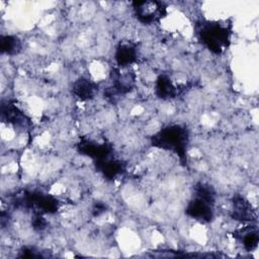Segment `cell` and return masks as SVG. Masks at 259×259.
Returning a JSON list of instances; mask_svg holds the SVG:
<instances>
[{
    "label": "cell",
    "instance_id": "1",
    "mask_svg": "<svg viewBox=\"0 0 259 259\" xmlns=\"http://www.w3.org/2000/svg\"><path fill=\"white\" fill-rule=\"evenodd\" d=\"M196 35L209 52L221 55L230 46L232 26L225 21L200 20L196 24Z\"/></svg>",
    "mask_w": 259,
    "mask_h": 259
},
{
    "label": "cell",
    "instance_id": "2",
    "mask_svg": "<svg viewBox=\"0 0 259 259\" xmlns=\"http://www.w3.org/2000/svg\"><path fill=\"white\" fill-rule=\"evenodd\" d=\"M188 143V130L176 123L163 126L151 138V145L153 147L175 154L182 162L186 160Z\"/></svg>",
    "mask_w": 259,
    "mask_h": 259
},
{
    "label": "cell",
    "instance_id": "3",
    "mask_svg": "<svg viewBox=\"0 0 259 259\" xmlns=\"http://www.w3.org/2000/svg\"><path fill=\"white\" fill-rule=\"evenodd\" d=\"M132 7L138 21L146 25L160 21L167 14V5L162 1H134Z\"/></svg>",
    "mask_w": 259,
    "mask_h": 259
},
{
    "label": "cell",
    "instance_id": "4",
    "mask_svg": "<svg viewBox=\"0 0 259 259\" xmlns=\"http://www.w3.org/2000/svg\"><path fill=\"white\" fill-rule=\"evenodd\" d=\"M22 204L26 207L35 208L37 212L48 214L57 212L60 206V202L55 196L41 191L26 192L23 195Z\"/></svg>",
    "mask_w": 259,
    "mask_h": 259
},
{
    "label": "cell",
    "instance_id": "5",
    "mask_svg": "<svg viewBox=\"0 0 259 259\" xmlns=\"http://www.w3.org/2000/svg\"><path fill=\"white\" fill-rule=\"evenodd\" d=\"M214 201L193 194L186 204L185 214L200 223H210L214 217Z\"/></svg>",
    "mask_w": 259,
    "mask_h": 259
},
{
    "label": "cell",
    "instance_id": "6",
    "mask_svg": "<svg viewBox=\"0 0 259 259\" xmlns=\"http://www.w3.org/2000/svg\"><path fill=\"white\" fill-rule=\"evenodd\" d=\"M78 152L84 156L89 157L94 163L99 162L111 155H113V149L110 144L103 142L98 143L92 140L83 139L77 146Z\"/></svg>",
    "mask_w": 259,
    "mask_h": 259
},
{
    "label": "cell",
    "instance_id": "7",
    "mask_svg": "<svg viewBox=\"0 0 259 259\" xmlns=\"http://www.w3.org/2000/svg\"><path fill=\"white\" fill-rule=\"evenodd\" d=\"M232 218L241 223H252L257 219V213L251 202L241 194H235L232 199Z\"/></svg>",
    "mask_w": 259,
    "mask_h": 259
},
{
    "label": "cell",
    "instance_id": "8",
    "mask_svg": "<svg viewBox=\"0 0 259 259\" xmlns=\"http://www.w3.org/2000/svg\"><path fill=\"white\" fill-rule=\"evenodd\" d=\"M136 84V75L130 68H117L112 73V91L115 94H126Z\"/></svg>",
    "mask_w": 259,
    "mask_h": 259
},
{
    "label": "cell",
    "instance_id": "9",
    "mask_svg": "<svg viewBox=\"0 0 259 259\" xmlns=\"http://www.w3.org/2000/svg\"><path fill=\"white\" fill-rule=\"evenodd\" d=\"M2 119L16 128H27L31 125V120L15 104L7 101L2 103Z\"/></svg>",
    "mask_w": 259,
    "mask_h": 259
},
{
    "label": "cell",
    "instance_id": "10",
    "mask_svg": "<svg viewBox=\"0 0 259 259\" xmlns=\"http://www.w3.org/2000/svg\"><path fill=\"white\" fill-rule=\"evenodd\" d=\"M137 45L130 40L120 41L114 51V60L118 68H130L138 60Z\"/></svg>",
    "mask_w": 259,
    "mask_h": 259
},
{
    "label": "cell",
    "instance_id": "11",
    "mask_svg": "<svg viewBox=\"0 0 259 259\" xmlns=\"http://www.w3.org/2000/svg\"><path fill=\"white\" fill-rule=\"evenodd\" d=\"M96 166V169L106 178L109 180H112L116 178L118 175L122 174L125 170V163L117 158H115L113 155L94 163Z\"/></svg>",
    "mask_w": 259,
    "mask_h": 259
},
{
    "label": "cell",
    "instance_id": "12",
    "mask_svg": "<svg viewBox=\"0 0 259 259\" xmlns=\"http://www.w3.org/2000/svg\"><path fill=\"white\" fill-rule=\"evenodd\" d=\"M97 91V83L86 77L78 78L72 85L73 95L81 101H87L94 98Z\"/></svg>",
    "mask_w": 259,
    "mask_h": 259
},
{
    "label": "cell",
    "instance_id": "13",
    "mask_svg": "<svg viewBox=\"0 0 259 259\" xmlns=\"http://www.w3.org/2000/svg\"><path fill=\"white\" fill-rule=\"evenodd\" d=\"M234 238L242 244L245 250L253 251L257 248L259 242L258 229L253 225L245 226L234 232Z\"/></svg>",
    "mask_w": 259,
    "mask_h": 259
},
{
    "label": "cell",
    "instance_id": "14",
    "mask_svg": "<svg viewBox=\"0 0 259 259\" xmlns=\"http://www.w3.org/2000/svg\"><path fill=\"white\" fill-rule=\"evenodd\" d=\"M155 93L162 100H170L177 95V87L168 75L161 74L155 81Z\"/></svg>",
    "mask_w": 259,
    "mask_h": 259
},
{
    "label": "cell",
    "instance_id": "15",
    "mask_svg": "<svg viewBox=\"0 0 259 259\" xmlns=\"http://www.w3.org/2000/svg\"><path fill=\"white\" fill-rule=\"evenodd\" d=\"M1 52L8 56H15L22 50V42L20 38L13 34H5L0 37Z\"/></svg>",
    "mask_w": 259,
    "mask_h": 259
},
{
    "label": "cell",
    "instance_id": "16",
    "mask_svg": "<svg viewBox=\"0 0 259 259\" xmlns=\"http://www.w3.org/2000/svg\"><path fill=\"white\" fill-rule=\"evenodd\" d=\"M31 225H32L33 229L36 231L45 230L47 227V221L42 217V213H40V212L34 213L32 220H31Z\"/></svg>",
    "mask_w": 259,
    "mask_h": 259
},
{
    "label": "cell",
    "instance_id": "17",
    "mask_svg": "<svg viewBox=\"0 0 259 259\" xmlns=\"http://www.w3.org/2000/svg\"><path fill=\"white\" fill-rule=\"evenodd\" d=\"M106 210V204H104L101 201H97L95 202V204L92 207V212L94 214V217H98L101 213H103Z\"/></svg>",
    "mask_w": 259,
    "mask_h": 259
}]
</instances>
